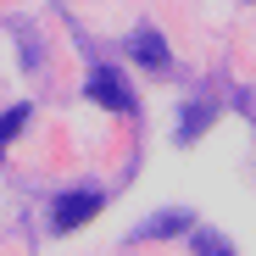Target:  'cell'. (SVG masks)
I'll list each match as a JSON object with an SVG mask.
<instances>
[{"label":"cell","instance_id":"cell-6","mask_svg":"<svg viewBox=\"0 0 256 256\" xmlns=\"http://www.w3.org/2000/svg\"><path fill=\"white\" fill-rule=\"evenodd\" d=\"M212 122V106H184V122H178V140L190 145L195 140V128H206Z\"/></svg>","mask_w":256,"mask_h":256},{"label":"cell","instance_id":"cell-3","mask_svg":"<svg viewBox=\"0 0 256 256\" xmlns=\"http://www.w3.org/2000/svg\"><path fill=\"white\" fill-rule=\"evenodd\" d=\"M128 56H134L140 67H150V72H167V67H173V56H167V45H162V34H150V28H140L134 39H128Z\"/></svg>","mask_w":256,"mask_h":256},{"label":"cell","instance_id":"cell-5","mask_svg":"<svg viewBox=\"0 0 256 256\" xmlns=\"http://www.w3.org/2000/svg\"><path fill=\"white\" fill-rule=\"evenodd\" d=\"M34 117V106H12L6 117H0V156H6V145H12V134H17V128Z\"/></svg>","mask_w":256,"mask_h":256},{"label":"cell","instance_id":"cell-1","mask_svg":"<svg viewBox=\"0 0 256 256\" xmlns=\"http://www.w3.org/2000/svg\"><path fill=\"white\" fill-rule=\"evenodd\" d=\"M100 206H106V195H100L95 184H84V190H67V195H56L50 228H56V234H67V228H78V223H90Z\"/></svg>","mask_w":256,"mask_h":256},{"label":"cell","instance_id":"cell-2","mask_svg":"<svg viewBox=\"0 0 256 256\" xmlns=\"http://www.w3.org/2000/svg\"><path fill=\"white\" fill-rule=\"evenodd\" d=\"M90 100L106 106V112H117V117L134 112V95H128V84H122L112 67H90Z\"/></svg>","mask_w":256,"mask_h":256},{"label":"cell","instance_id":"cell-7","mask_svg":"<svg viewBox=\"0 0 256 256\" xmlns=\"http://www.w3.org/2000/svg\"><path fill=\"white\" fill-rule=\"evenodd\" d=\"M184 228V218H156V223H145V234H178Z\"/></svg>","mask_w":256,"mask_h":256},{"label":"cell","instance_id":"cell-4","mask_svg":"<svg viewBox=\"0 0 256 256\" xmlns=\"http://www.w3.org/2000/svg\"><path fill=\"white\" fill-rule=\"evenodd\" d=\"M190 245H195V256H234V250H228V240H223V234H212V228H195V234H190Z\"/></svg>","mask_w":256,"mask_h":256}]
</instances>
